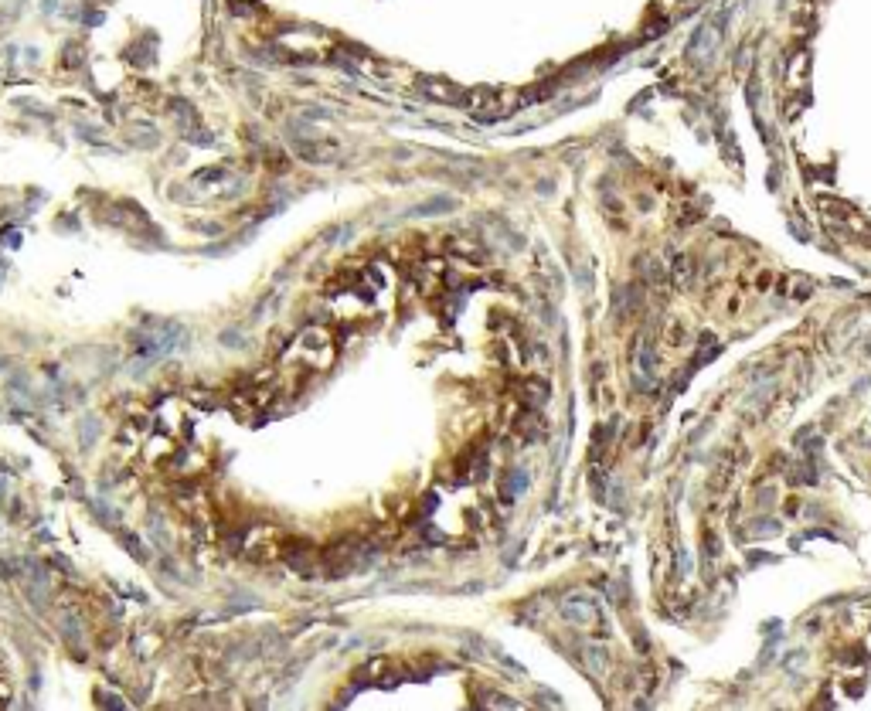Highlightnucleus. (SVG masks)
Wrapping results in <instances>:
<instances>
[{
  "label": "nucleus",
  "mask_w": 871,
  "mask_h": 711,
  "mask_svg": "<svg viewBox=\"0 0 871 711\" xmlns=\"http://www.w3.org/2000/svg\"><path fill=\"white\" fill-rule=\"evenodd\" d=\"M228 171H208V174H197V184H211V180H225Z\"/></svg>",
  "instance_id": "nucleus-1"
}]
</instances>
